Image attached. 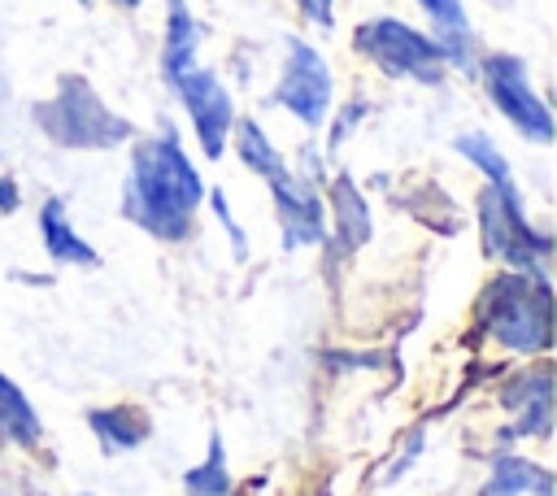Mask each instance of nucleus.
I'll return each instance as SVG.
<instances>
[{"label": "nucleus", "mask_w": 557, "mask_h": 496, "mask_svg": "<svg viewBox=\"0 0 557 496\" xmlns=\"http://www.w3.org/2000/svg\"><path fill=\"white\" fill-rule=\"evenodd\" d=\"M126 148L131 152L117 191V213L157 244H187L200 226V204L209 183L196 157L187 152L178 126L161 117L157 131L135 135Z\"/></svg>", "instance_id": "1"}, {"label": "nucleus", "mask_w": 557, "mask_h": 496, "mask_svg": "<svg viewBox=\"0 0 557 496\" xmlns=\"http://www.w3.org/2000/svg\"><path fill=\"white\" fill-rule=\"evenodd\" d=\"M474 335L513 361L553 352V278L548 270H496L474 300Z\"/></svg>", "instance_id": "2"}, {"label": "nucleus", "mask_w": 557, "mask_h": 496, "mask_svg": "<svg viewBox=\"0 0 557 496\" xmlns=\"http://www.w3.org/2000/svg\"><path fill=\"white\" fill-rule=\"evenodd\" d=\"M30 122L52 148L65 152H113L139 135V126L117 113L87 74H61L57 87L30 104Z\"/></svg>", "instance_id": "3"}, {"label": "nucleus", "mask_w": 557, "mask_h": 496, "mask_svg": "<svg viewBox=\"0 0 557 496\" xmlns=\"http://www.w3.org/2000/svg\"><path fill=\"white\" fill-rule=\"evenodd\" d=\"M474 231H479L483 261H496L500 270H548V261H553V231L531 222L518 178L479 187Z\"/></svg>", "instance_id": "4"}, {"label": "nucleus", "mask_w": 557, "mask_h": 496, "mask_svg": "<svg viewBox=\"0 0 557 496\" xmlns=\"http://www.w3.org/2000/svg\"><path fill=\"white\" fill-rule=\"evenodd\" d=\"M348 39H352V52L392 83H413V87L448 83V65L426 26H413L396 13H374V17H361Z\"/></svg>", "instance_id": "5"}, {"label": "nucleus", "mask_w": 557, "mask_h": 496, "mask_svg": "<svg viewBox=\"0 0 557 496\" xmlns=\"http://www.w3.org/2000/svg\"><path fill=\"white\" fill-rule=\"evenodd\" d=\"M474 78H479L487 104L505 117V126H509L522 144H531V148H553V139H557V117H553V104L544 100V91L535 87L527 57H518V52H509V48H483V52H479V65H474Z\"/></svg>", "instance_id": "6"}, {"label": "nucleus", "mask_w": 557, "mask_h": 496, "mask_svg": "<svg viewBox=\"0 0 557 496\" xmlns=\"http://www.w3.org/2000/svg\"><path fill=\"white\" fill-rule=\"evenodd\" d=\"M265 100L278 113H287L300 131H309V135L322 131V122L335 104V70L309 35L292 30L278 39V74H274V87Z\"/></svg>", "instance_id": "7"}, {"label": "nucleus", "mask_w": 557, "mask_h": 496, "mask_svg": "<svg viewBox=\"0 0 557 496\" xmlns=\"http://www.w3.org/2000/svg\"><path fill=\"white\" fill-rule=\"evenodd\" d=\"M170 96L178 100L183 117H187V131L200 148L205 161H222L226 157V144H231V126H235V96L226 87V78L213 70V65H191L174 87Z\"/></svg>", "instance_id": "8"}, {"label": "nucleus", "mask_w": 557, "mask_h": 496, "mask_svg": "<svg viewBox=\"0 0 557 496\" xmlns=\"http://www.w3.org/2000/svg\"><path fill=\"white\" fill-rule=\"evenodd\" d=\"M496 405L513 413L505 431H496V448L522 444V439H548L553 435V370L544 357L527 361L496 387Z\"/></svg>", "instance_id": "9"}, {"label": "nucleus", "mask_w": 557, "mask_h": 496, "mask_svg": "<svg viewBox=\"0 0 557 496\" xmlns=\"http://www.w3.org/2000/svg\"><path fill=\"white\" fill-rule=\"evenodd\" d=\"M274 222H278V248L300 252V248H322L326 244V200L318 183H305L300 174L283 170L265 178Z\"/></svg>", "instance_id": "10"}, {"label": "nucleus", "mask_w": 557, "mask_h": 496, "mask_svg": "<svg viewBox=\"0 0 557 496\" xmlns=\"http://www.w3.org/2000/svg\"><path fill=\"white\" fill-rule=\"evenodd\" d=\"M322 200H326V244L335 239L339 252H357L374 239V209H370L361 183L348 170L326 174Z\"/></svg>", "instance_id": "11"}, {"label": "nucleus", "mask_w": 557, "mask_h": 496, "mask_svg": "<svg viewBox=\"0 0 557 496\" xmlns=\"http://www.w3.org/2000/svg\"><path fill=\"white\" fill-rule=\"evenodd\" d=\"M409 4L426 17V30L440 44V57H444L448 74L474 78V65H479L483 44H479V30L470 22L466 0H409Z\"/></svg>", "instance_id": "12"}, {"label": "nucleus", "mask_w": 557, "mask_h": 496, "mask_svg": "<svg viewBox=\"0 0 557 496\" xmlns=\"http://www.w3.org/2000/svg\"><path fill=\"white\" fill-rule=\"evenodd\" d=\"M35 231H39V248H44V257L52 265H65V270H91V265H100V252L74 226V213H70V200L65 196H44L39 200Z\"/></svg>", "instance_id": "13"}, {"label": "nucleus", "mask_w": 557, "mask_h": 496, "mask_svg": "<svg viewBox=\"0 0 557 496\" xmlns=\"http://www.w3.org/2000/svg\"><path fill=\"white\" fill-rule=\"evenodd\" d=\"M209 30L205 22L191 13L187 0H165V26H161V52H157V74L165 83V91L191 70L200 65V48H205Z\"/></svg>", "instance_id": "14"}, {"label": "nucleus", "mask_w": 557, "mask_h": 496, "mask_svg": "<svg viewBox=\"0 0 557 496\" xmlns=\"http://www.w3.org/2000/svg\"><path fill=\"white\" fill-rule=\"evenodd\" d=\"M479 496H553V470L522 448H496L487 457V479Z\"/></svg>", "instance_id": "15"}, {"label": "nucleus", "mask_w": 557, "mask_h": 496, "mask_svg": "<svg viewBox=\"0 0 557 496\" xmlns=\"http://www.w3.org/2000/svg\"><path fill=\"white\" fill-rule=\"evenodd\" d=\"M87 431L104 457H126L152 439V418L139 405H96L87 409Z\"/></svg>", "instance_id": "16"}, {"label": "nucleus", "mask_w": 557, "mask_h": 496, "mask_svg": "<svg viewBox=\"0 0 557 496\" xmlns=\"http://www.w3.org/2000/svg\"><path fill=\"white\" fill-rule=\"evenodd\" d=\"M0 444L17 448V452H35L44 444V418H39L35 400L4 370H0Z\"/></svg>", "instance_id": "17"}, {"label": "nucleus", "mask_w": 557, "mask_h": 496, "mask_svg": "<svg viewBox=\"0 0 557 496\" xmlns=\"http://www.w3.org/2000/svg\"><path fill=\"white\" fill-rule=\"evenodd\" d=\"M226 152H235V161H239L248 174H257L261 183L287 170V152L274 144V135H270L252 113H235V126H231V144H226Z\"/></svg>", "instance_id": "18"}, {"label": "nucleus", "mask_w": 557, "mask_h": 496, "mask_svg": "<svg viewBox=\"0 0 557 496\" xmlns=\"http://www.w3.org/2000/svg\"><path fill=\"white\" fill-rule=\"evenodd\" d=\"M453 152L483 178V183H513V165L505 157V148L483 131V126H470V131H457L453 135Z\"/></svg>", "instance_id": "19"}, {"label": "nucleus", "mask_w": 557, "mask_h": 496, "mask_svg": "<svg viewBox=\"0 0 557 496\" xmlns=\"http://www.w3.org/2000/svg\"><path fill=\"white\" fill-rule=\"evenodd\" d=\"M183 496H235V479H231V466H226L222 431H209L205 457L191 470H183Z\"/></svg>", "instance_id": "20"}, {"label": "nucleus", "mask_w": 557, "mask_h": 496, "mask_svg": "<svg viewBox=\"0 0 557 496\" xmlns=\"http://www.w3.org/2000/svg\"><path fill=\"white\" fill-rule=\"evenodd\" d=\"M370 113H374V100L361 96V91L331 104V113H326V122H322V152H326V161H335V157L348 148V139L361 131V122H366Z\"/></svg>", "instance_id": "21"}, {"label": "nucleus", "mask_w": 557, "mask_h": 496, "mask_svg": "<svg viewBox=\"0 0 557 496\" xmlns=\"http://www.w3.org/2000/svg\"><path fill=\"white\" fill-rule=\"evenodd\" d=\"M205 204H209L213 222L222 226V235H226V244H231V257H235V261H248L252 244H248V231L239 226V218H235V209H231V196H226L222 187H209V191H205Z\"/></svg>", "instance_id": "22"}, {"label": "nucleus", "mask_w": 557, "mask_h": 496, "mask_svg": "<svg viewBox=\"0 0 557 496\" xmlns=\"http://www.w3.org/2000/svg\"><path fill=\"white\" fill-rule=\"evenodd\" d=\"M287 170L292 174H300L305 183H326V174H331V161H326V152H322V139H305L300 148H296V157L287 161Z\"/></svg>", "instance_id": "23"}, {"label": "nucleus", "mask_w": 557, "mask_h": 496, "mask_svg": "<svg viewBox=\"0 0 557 496\" xmlns=\"http://www.w3.org/2000/svg\"><path fill=\"white\" fill-rule=\"evenodd\" d=\"M422 448H426V426H413L409 435H405V444H400V452H396V461L383 470V483H396V479H405L413 466H418V457H422Z\"/></svg>", "instance_id": "24"}, {"label": "nucleus", "mask_w": 557, "mask_h": 496, "mask_svg": "<svg viewBox=\"0 0 557 496\" xmlns=\"http://www.w3.org/2000/svg\"><path fill=\"white\" fill-rule=\"evenodd\" d=\"M300 22L305 26H318V30H335V0H292Z\"/></svg>", "instance_id": "25"}, {"label": "nucleus", "mask_w": 557, "mask_h": 496, "mask_svg": "<svg viewBox=\"0 0 557 496\" xmlns=\"http://www.w3.org/2000/svg\"><path fill=\"white\" fill-rule=\"evenodd\" d=\"M17 209H22V187H17L13 174L0 170V218H9V213H17Z\"/></svg>", "instance_id": "26"}, {"label": "nucleus", "mask_w": 557, "mask_h": 496, "mask_svg": "<svg viewBox=\"0 0 557 496\" xmlns=\"http://www.w3.org/2000/svg\"><path fill=\"white\" fill-rule=\"evenodd\" d=\"M109 4H113V9H122V13H135L144 0H109Z\"/></svg>", "instance_id": "27"}, {"label": "nucleus", "mask_w": 557, "mask_h": 496, "mask_svg": "<svg viewBox=\"0 0 557 496\" xmlns=\"http://www.w3.org/2000/svg\"><path fill=\"white\" fill-rule=\"evenodd\" d=\"M78 4H83V9H91V4H96V0H78Z\"/></svg>", "instance_id": "28"}, {"label": "nucleus", "mask_w": 557, "mask_h": 496, "mask_svg": "<svg viewBox=\"0 0 557 496\" xmlns=\"http://www.w3.org/2000/svg\"><path fill=\"white\" fill-rule=\"evenodd\" d=\"M74 496H91V492H74Z\"/></svg>", "instance_id": "29"}]
</instances>
